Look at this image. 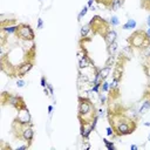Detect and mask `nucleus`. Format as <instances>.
I'll return each mask as SVG.
<instances>
[{"instance_id":"f257e3e1","label":"nucleus","mask_w":150,"mask_h":150,"mask_svg":"<svg viewBox=\"0 0 150 150\" xmlns=\"http://www.w3.org/2000/svg\"><path fill=\"white\" fill-rule=\"evenodd\" d=\"M108 118H109L110 127L112 128L114 134L116 136L130 135L137 128V124H136L135 120H132V118H130L127 115L121 114V112H115V114L109 112Z\"/></svg>"},{"instance_id":"f03ea898","label":"nucleus","mask_w":150,"mask_h":150,"mask_svg":"<svg viewBox=\"0 0 150 150\" xmlns=\"http://www.w3.org/2000/svg\"><path fill=\"white\" fill-rule=\"evenodd\" d=\"M96 109L93 102L84 96H79V105H77V117L81 124L90 125L91 120L96 115Z\"/></svg>"},{"instance_id":"7ed1b4c3","label":"nucleus","mask_w":150,"mask_h":150,"mask_svg":"<svg viewBox=\"0 0 150 150\" xmlns=\"http://www.w3.org/2000/svg\"><path fill=\"white\" fill-rule=\"evenodd\" d=\"M128 42L132 48L138 49H145L150 47V36L146 34L145 30H135L131 33V35L128 38Z\"/></svg>"},{"instance_id":"20e7f679","label":"nucleus","mask_w":150,"mask_h":150,"mask_svg":"<svg viewBox=\"0 0 150 150\" xmlns=\"http://www.w3.org/2000/svg\"><path fill=\"white\" fill-rule=\"evenodd\" d=\"M89 25L91 27V32H93L94 35L95 34H100V35L103 36L107 33V30L110 29L109 28V25L110 23L107 22L104 19H102L100 15H94L91 18V20L89 21Z\"/></svg>"},{"instance_id":"39448f33","label":"nucleus","mask_w":150,"mask_h":150,"mask_svg":"<svg viewBox=\"0 0 150 150\" xmlns=\"http://www.w3.org/2000/svg\"><path fill=\"white\" fill-rule=\"evenodd\" d=\"M15 35L22 41H33L35 38L34 30L28 23H19Z\"/></svg>"},{"instance_id":"423d86ee","label":"nucleus","mask_w":150,"mask_h":150,"mask_svg":"<svg viewBox=\"0 0 150 150\" xmlns=\"http://www.w3.org/2000/svg\"><path fill=\"white\" fill-rule=\"evenodd\" d=\"M2 94L7 97V100H1L2 101V104H11L14 108H16L18 111L27 108L26 104H25V102H23V100H22V97L16 96V95H11V94L8 95L7 93H2Z\"/></svg>"},{"instance_id":"0eeeda50","label":"nucleus","mask_w":150,"mask_h":150,"mask_svg":"<svg viewBox=\"0 0 150 150\" xmlns=\"http://www.w3.org/2000/svg\"><path fill=\"white\" fill-rule=\"evenodd\" d=\"M19 138L23 139L25 142H27V144H32V141L34 138V130L32 128V125H25L22 129H21V132L19 135Z\"/></svg>"},{"instance_id":"6e6552de","label":"nucleus","mask_w":150,"mask_h":150,"mask_svg":"<svg viewBox=\"0 0 150 150\" xmlns=\"http://www.w3.org/2000/svg\"><path fill=\"white\" fill-rule=\"evenodd\" d=\"M33 61L32 60H26L25 62H22L18 68H15L16 69V71H15V76H18V77H22V76H25L26 74H28V71H30V69L33 68Z\"/></svg>"},{"instance_id":"1a4fd4ad","label":"nucleus","mask_w":150,"mask_h":150,"mask_svg":"<svg viewBox=\"0 0 150 150\" xmlns=\"http://www.w3.org/2000/svg\"><path fill=\"white\" fill-rule=\"evenodd\" d=\"M149 109H150V95H148V93H145L143 103H142V105L138 110V116H143Z\"/></svg>"},{"instance_id":"9d476101","label":"nucleus","mask_w":150,"mask_h":150,"mask_svg":"<svg viewBox=\"0 0 150 150\" xmlns=\"http://www.w3.org/2000/svg\"><path fill=\"white\" fill-rule=\"evenodd\" d=\"M116 38H117V33H116L115 29H111V28L108 29L107 33L103 35V39H104V41H105L107 45H109V43L116 41Z\"/></svg>"},{"instance_id":"9b49d317","label":"nucleus","mask_w":150,"mask_h":150,"mask_svg":"<svg viewBox=\"0 0 150 150\" xmlns=\"http://www.w3.org/2000/svg\"><path fill=\"white\" fill-rule=\"evenodd\" d=\"M89 66H94L93 62H91V60H90L87 55L81 56V57H80V61H79V68H80V70H81V69H84V68H87V67H89Z\"/></svg>"},{"instance_id":"f8f14e48","label":"nucleus","mask_w":150,"mask_h":150,"mask_svg":"<svg viewBox=\"0 0 150 150\" xmlns=\"http://www.w3.org/2000/svg\"><path fill=\"white\" fill-rule=\"evenodd\" d=\"M117 49H118V45L116 41L107 45V52H108V55H116L117 53Z\"/></svg>"},{"instance_id":"ddd939ff","label":"nucleus","mask_w":150,"mask_h":150,"mask_svg":"<svg viewBox=\"0 0 150 150\" xmlns=\"http://www.w3.org/2000/svg\"><path fill=\"white\" fill-rule=\"evenodd\" d=\"M18 30V25H9V26H2V32L6 33L7 35L15 34Z\"/></svg>"},{"instance_id":"4468645a","label":"nucleus","mask_w":150,"mask_h":150,"mask_svg":"<svg viewBox=\"0 0 150 150\" xmlns=\"http://www.w3.org/2000/svg\"><path fill=\"white\" fill-rule=\"evenodd\" d=\"M132 47L131 46H127V47H124L123 49H122V52H121V54H122V56H124L125 59H127V61H129L131 57H132Z\"/></svg>"},{"instance_id":"2eb2a0df","label":"nucleus","mask_w":150,"mask_h":150,"mask_svg":"<svg viewBox=\"0 0 150 150\" xmlns=\"http://www.w3.org/2000/svg\"><path fill=\"white\" fill-rule=\"evenodd\" d=\"M111 69H112V67H109V66H104L103 68L98 69V73H100L101 79H102V80H105V79L109 76V74H110Z\"/></svg>"},{"instance_id":"dca6fc26","label":"nucleus","mask_w":150,"mask_h":150,"mask_svg":"<svg viewBox=\"0 0 150 150\" xmlns=\"http://www.w3.org/2000/svg\"><path fill=\"white\" fill-rule=\"evenodd\" d=\"M90 32H91V27H90V25H89V23H86V25H83V26L81 27L80 35H81L82 39H86V38L89 35Z\"/></svg>"},{"instance_id":"f3484780","label":"nucleus","mask_w":150,"mask_h":150,"mask_svg":"<svg viewBox=\"0 0 150 150\" xmlns=\"http://www.w3.org/2000/svg\"><path fill=\"white\" fill-rule=\"evenodd\" d=\"M121 6H123V2H122V0H111L110 1V5H109V9L110 11H117Z\"/></svg>"},{"instance_id":"a211bd4d","label":"nucleus","mask_w":150,"mask_h":150,"mask_svg":"<svg viewBox=\"0 0 150 150\" xmlns=\"http://www.w3.org/2000/svg\"><path fill=\"white\" fill-rule=\"evenodd\" d=\"M136 25L137 23H136V21L134 19H128L127 22L122 25V28L123 29H134V28H136Z\"/></svg>"},{"instance_id":"6ab92c4d","label":"nucleus","mask_w":150,"mask_h":150,"mask_svg":"<svg viewBox=\"0 0 150 150\" xmlns=\"http://www.w3.org/2000/svg\"><path fill=\"white\" fill-rule=\"evenodd\" d=\"M88 9H89V7L88 6H84L82 9H81V12L79 13V15H77V21H81L82 19H83V16L88 13Z\"/></svg>"},{"instance_id":"aec40b11","label":"nucleus","mask_w":150,"mask_h":150,"mask_svg":"<svg viewBox=\"0 0 150 150\" xmlns=\"http://www.w3.org/2000/svg\"><path fill=\"white\" fill-rule=\"evenodd\" d=\"M115 57H116L115 55H109V56H108V60H107V62H105V66H109V67L115 66V62H116V61H115V60H116Z\"/></svg>"},{"instance_id":"412c9836","label":"nucleus","mask_w":150,"mask_h":150,"mask_svg":"<svg viewBox=\"0 0 150 150\" xmlns=\"http://www.w3.org/2000/svg\"><path fill=\"white\" fill-rule=\"evenodd\" d=\"M109 23H110L112 27H116V26L120 25V20H118V18H117L116 15H112V16L110 18V20H109Z\"/></svg>"},{"instance_id":"4be33fe9","label":"nucleus","mask_w":150,"mask_h":150,"mask_svg":"<svg viewBox=\"0 0 150 150\" xmlns=\"http://www.w3.org/2000/svg\"><path fill=\"white\" fill-rule=\"evenodd\" d=\"M109 89H110V87H109L108 81H107V80H103V81H102V83H101V90H102V91H104V93H108V91H109Z\"/></svg>"},{"instance_id":"5701e85b","label":"nucleus","mask_w":150,"mask_h":150,"mask_svg":"<svg viewBox=\"0 0 150 150\" xmlns=\"http://www.w3.org/2000/svg\"><path fill=\"white\" fill-rule=\"evenodd\" d=\"M103 143L105 144V146H107V149H108V150H115V145H114V143H112V142H109L108 139L103 138Z\"/></svg>"},{"instance_id":"b1692460","label":"nucleus","mask_w":150,"mask_h":150,"mask_svg":"<svg viewBox=\"0 0 150 150\" xmlns=\"http://www.w3.org/2000/svg\"><path fill=\"white\" fill-rule=\"evenodd\" d=\"M100 89H101V84H93L91 91L93 93H96V94H100Z\"/></svg>"},{"instance_id":"393cba45","label":"nucleus","mask_w":150,"mask_h":150,"mask_svg":"<svg viewBox=\"0 0 150 150\" xmlns=\"http://www.w3.org/2000/svg\"><path fill=\"white\" fill-rule=\"evenodd\" d=\"M95 1H96L97 4H102V5H104L105 7H109L111 0H95Z\"/></svg>"},{"instance_id":"a878e982","label":"nucleus","mask_w":150,"mask_h":150,"mask_svg":"<svg viewBox=\"0 0 150 150\" xmlns=\"http://www.w3.org/2000/svg\"><path fill=\"white\" fill-rule=\"evenodd\" d=\"M38 29H42L43 28V19L42 18H39L38 19V25H36Z\"/></svg>"},{"instance_id":"bb28decb","label":"nucleus","mask_w":150,"mask_h":150,"mask_svg":"<svg viewBox=\"0 0 150 150\" xmlns=\"http://www.w3.org/2000/svg\"><path fill=\"white\" fill-rule=\"evenodd\" d=\"M25 84H26V82H25L23 80H21V79H19V80L16 81V86H18L19 88H23Z\"/></svg>"},{"instance_id":"cd10ccee","label":"nucleus","mask_w":150,"mask_h":150,"mask_svg":"<svg viewBox=\"0 0 150 150\" xmlns=\"http://www.w3.org/2000/svg\"><path fill=\"white\" fill-rule=\"evenodd\" d=\"M40 84L42 86V88H46V87H47V80H46L45 76L41 77V80H40Z\"/></svg>"},{"instance_id":"c85d7f7f","label":"nucleus","mask_w":150,"mask_h":150,"mask_svg":"<svg viewBox=\"0 0 150 150\" xmlns=\"http://www.w3.org/2000/svg\"><path fill=\"white\" fill-rule=\"evenodd\" d=\"M47 88H48V90H49V93H50V96L53 97V96H54V88H53V86H52L50 83H47Z\"/></svg>"},{"instance_id":"c756f323","label":"nucleus","mask_w":150,"mask_h":150,"mask_svg":"<svg viewBox=\"0 0 150 150\" xmlns=\"http://www.w3.org/2000/svg\"><path fill=\"white\" fill-rule=\"evenodd\" d=\"M30 145L29 144H23V145H20L18 148H15V150H25V149H28Z\"/></svg>"},{"instance_id":"7c9ffc66","label":"nucleus","mask_w":150,"mask_h":150,"mask_svg":"<svg viewBox=\"0 0 150 150\" xmlns=\"http://www.w3.org/2000/svg\"><path fill=\"white\" fill-rule=\"evenodd\" d=\"M98 95H100V101H101V104L107 103V97H105V96H103L102 94H98Z\"/></svg>"},{"instance_id":"2f4dec72","label":"nucleus","mask_w":150,"mask_h":150,"mask_svg":"<svg viewBox=\"0 0 150 150\" xmlns=\"http://www.w3.org/2000/svg\"><path fill=\"white\" fill-rule=\"evenodd\" d=\"M107 135H108V136H112V135H114V130H112L111 127H108V128H107Z\"/></svg>"},{"instance_id":"473e14b6","label":"nucleus","mask_w":150,"mask_h":150,"mask_svg":"<svg viewBox=\"0 0 150 150\" xmlns=\"http://www.w3.org/2000/svg\"><path fill=\"white\" fill-rule=\"evenodd\" d=\"M53 109H54V107H53V105H48V114H49V116H52Z\"/></svg>"},{"instance_id":"72a5a7b5","label":"nucleus","mask_w":150,"mask_h":150,"mask_svg":"<svg viewBox=\"0 0 150 150\" xmlns=\"http://www.w3.org/2000/svg\"><path fill=\"white\" fill-rule=\"evenodd\" d=\"M97 115H98V117H103V115H104V111L101 109V110H98V111H97Z\"/></svg>"},{"instance_id":"f704fd0d","label":"nucleus","mask_w":150,"mask_h":150,"mask_svg":"<svg viewBox=\"0 0 150 150\" xmlns=\"http://www.w3.org/2000/svg\"><path fill=\"white\" fill-rule=\"evenodd\" d=\"M94 1H95V0H88L87 6H88V7H91V6H93V4H94Z\"/></svg>"},{"instance_id":"c9c22d12","label":"nucleus","mask_w":150,"mask_h":150,"mask_svg":"<svg viewBox=\"0 0 150 150\" xmlns=\"http://www.w3.org/2000/svg\"><path fill=\"white\" fill-rule=\"evenodd\" d=\"M130 149H131V150H137V149H138V146H137V145H135V144H131V145H130Z\"/></svg>"},{"instance_id":"e433bc0d","label":"nucleus","mask_w":150,"mask_h":150,"mask_svg":"<svg viewBox=\"0 0 150 150\" xmlns=\"http://www.w3.org/2000/svg\"><path fill=\"white\" fill-rule=\"evenodd\" d=\"M146 25H148V27L150 26V15H149V16L146 18Z\"/></svg>"},{"instance_id":"4c0bfd02","label":"nucleus","mask_w":150,"mask_h":150,"mask_svg":"<svg viewBox=\"0 0 150 150\" xmlns=\"http://www.w3.org/2000/svg\"><path fill=\"white\" fill-rule=\"evenodd\" d=\"M145 32H146V34H148V35H149V36H150V26H149V27H148V29H146V30H145Z\"/></svg>"},{"instance_id":"58836bf2","label":"nucleus","mask_w":150,"mask_h":150,"mask_svg":"<svg viewBox=\"0 0 150 150\" xmlns=\"http://www.w3.org/2000/svg\"><path fill=\"white\" fill-rule=\"evenodd\" d=\"M144 125H145V127H150V123H149V122H144Z\"/></svg>"},{"instance_id":"ea45409f","label":"nucleus","mask_w":150,"mask_h":150,"mask_svg":"<svg viewBox=\"0 0 150 150\" xmlns=\"http://www.w3.org/2000/svg\"><path fill=\"white\" fill-rule=\"evenodd\" d=\"M148 141L150 142V134H149V136H148Z\"/></svg>"},{"instance_id":"a19ab883","label":"nucleus","mask_w":150,"mask_h":150,"mask_svg":"<svg viewBox=\"0 0 150 150\" xmlns=\"http://www.w3.org/2000/svg\"><path fill=\"white\" fill-rule=\"evenodd\" d=\"M143 1H150V0H143Z\"/></svg>"},{"instance_id":"79ce46f5","label":"nucleus","mask_w":150,"mask_h":150,"mask_svg":"<svg viewBox=\"0 0 150 150\" xmlns=\"http://www.w3.org/2000/svg\"><path fill=\"white\" fill-rule=\"evenodd\" d=\"M122 2H123V4H124V0H122Z\"/></svg>"}]
</instances>
